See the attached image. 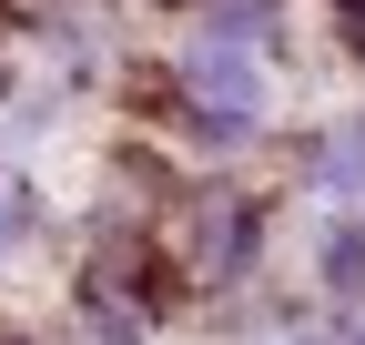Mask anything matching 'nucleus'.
<instances>
[{"label":"nucleus","instance_id":"1","mask_svg":"<svg viewBox=\"0 0 365 345\" xmlns=\"http://www.w3.org/2000/svg\"><path fill=\"white\" fill-rule=\"evenodd\" d=\"M355 345H365V335H355Z\"/></svg>","mask_w":365,"mask_h":345}]
</instances>
